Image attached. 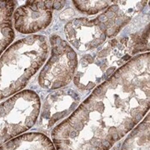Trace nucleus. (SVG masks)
<instances>
[{
	"instance_id": "f257e3e1",
	"label": "nucleus",
	"mask_w": 150,
	"mask_h": 150,
	"mask_svg": "<svg viewBox=\"0 0 150 150\" xmlns=\"http://www.w3.org/2000/svg\"><path fill=\"white\" fill-rule=\"evenodd\" d=\"M149 108V53L135 56L98 85L52 131L56 150H109Z\"/></svg>"
},
{
	"instance_id": "f03ea898",
	"label": "nucleus",
	"mask_w": 150,
	"mask_h": 150,
	"mask_svg": "<svg viewBox=\"0 0 150 150\" xmlns=\"http://www.w3.org/2000/svg\"><path fill=\"white\" fill-rule=\"evenodd\" d=\"M48 56L44 35L32 34L11 43L0 56V101L23 91Z\"/></svg>"
},
{
	"instance_id": "7ed1b4c3",
	"label": "nucleus",
	"mask_w": 150,
	"mask_h": 150,
	"mask_svg": "<svg viewBox=\"0 0 150 150\" xmlns=\"http://www.w3.org/2000/svg\"><path fill=\"white\" fill-rule=\"evenodd\" d=\"M140 8H120L112 4L94 19L79 18L69 22L64 28L69 42L79 51H90L100 46L108 38L114 37L131 19L130 13Z\"/></svg>"
},
{
	"instance_id": "20e7f679",
	"label": "nucleus",
	"mask_w": 150,
	"mask_h": 150,
	"mask_svg": "<svg viewBox=\"0 0 150 150\" xmlns=\"http://www.w3.org/2000/svg\"><path fill=\"white\" fill-rule=\"evenodd\" d=\"M41 99L31 89L23 90L0 104V147L16 138L37 123Z\"/></svg>"
},
{
	"instance_id": "39448f33",
	"label": "nucleus",
	"mask_w": 150,
	"mask_h": 150,
	"mask_svg": "<svg viewBox=\"0 0 150 150\" xmlns=\"http://www.w3.org/2000/svg\"><path fill=\"white\" fill-rule=\"evenodd\" d=\"M52 54L38 74V85L48 91L69 85L78 70V56L74 48L58 35L50 38Z\"/></svg>"
},
{
	"instance_id": "423d86ee",
	"label": "nucleus",
	"mask_w": 150,
	"mask_h": 150,
	"mask_svg": "<svg viewBox=\"0 0 150 150\" xmlns=\"http://www.w3.org/2000/svg\"><path fill=\"white\" fill-rule=\"evenodd\" d=\"M65 1H28L13 14V28L23 34H33L51 23L53 11L60 9Z\"/></svg>"
},
{
	"instance_id": "0eeeda50",
	"label": "nucleus",
	"mask_w": 150,
	"mask_h": 150,
	"mask_svg": "<svg viewBox=\"0 0 150 150\" xmlns=\"http://www.w3.org/2000/svg\"><path fill=\"white\" fill-rule=\"evenodd\" d=\"M81 95L72 88H64L50 93L45 99L43 107L54 108L55 110L46 118L39 119V125L50 128L59 118H66L69 112H72L79 105Z\"/></svg>"
},
{
	"instance_id": "6e6552de",
	"label": "nucleus",
	"mask_w": 150,
	"mask_h": 150,
	"mask_svg": "<svg viewBox=\"0 0 150 150\" xmlns=\"http://www.w3.org/2000/svg\"><path fill=\"white\" fill-rule=\"evenodd\" d=\"M0 150H56L47 135L39 132L23 134L0 147Z\"/></svg>"
},
{
	"instance_id": "1a4fd4ad",
	"label": "nucleus",
	"mask_w": 150,
	"mask_h": 150,
	"mask_svg": "<svg viewBox=\"0 0 150 150\" xmlns=\"http://www.w3.org/2000/svg\"><path fill=\"white\" fill-rule=\"evenodd\" d=\"M16 1H0V56L15 38L13 26V14Z\"/></svg>"
},
{
	"instance_id": "9d476101",
	"label": "nucleus",
	"mask_w": 150,
	"mask_h": 150,
	"mask_svg": "<svg viewBox=\"0 0 150 150\" xmlns=\"http://www.w3.org/2000/svg\"><path fill=\"white\" fill-rule=\"evenodd\" d=\"M109 1H73L76 8L87 14H94L104 11L109 6Z\"/></svg>"
}]
</instances>
